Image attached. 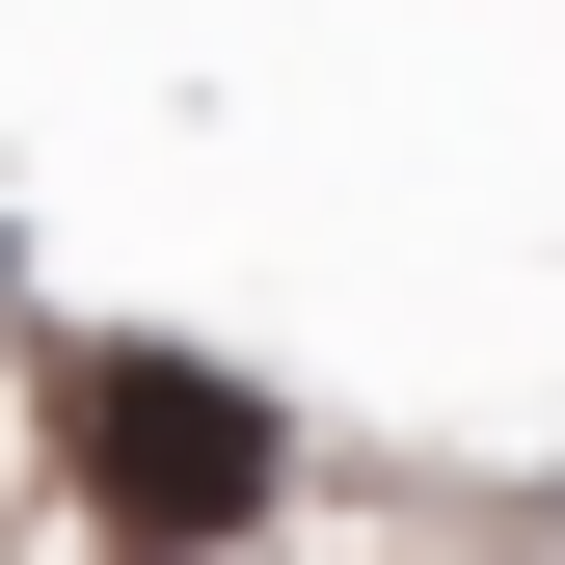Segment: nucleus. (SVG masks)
Wrapping results in <instances>:
<instances>
[{
	"instance_id": "f257e3e1",
	"label": "nucleus",
	"mask_w": 565,
	"mask_h": 565,
	"mask_svg": "<svg viewBox=\"0 0 565 565\" xmlns=\"http://www.w3.org/2000/svg\"><path fill=\"white\" fill-rule=\"evenodd\" d=\"M82 484L216 539V512H269V404H243V377H162V350H108V377H82Z\"/></svg>"
}]
</instances>
